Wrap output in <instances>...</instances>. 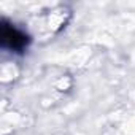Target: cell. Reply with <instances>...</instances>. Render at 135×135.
Masks as SVG:
<instances>
[{"label":"cell","instance_id":"cell-1","mask_svg":"<svg viewBox=\"0 0 135 135\" xmlns=\"http://www.w3.org/2000/svg\"><path fill=\"white\" fill-rule=\"evenodd\" d=\"M0 40L5 48H10L13 51H21L26 45H27V37L18 30L13 26H2V32H0Z\"/></svg>","mask_w":135,"mask_h":135}]
</instances>
